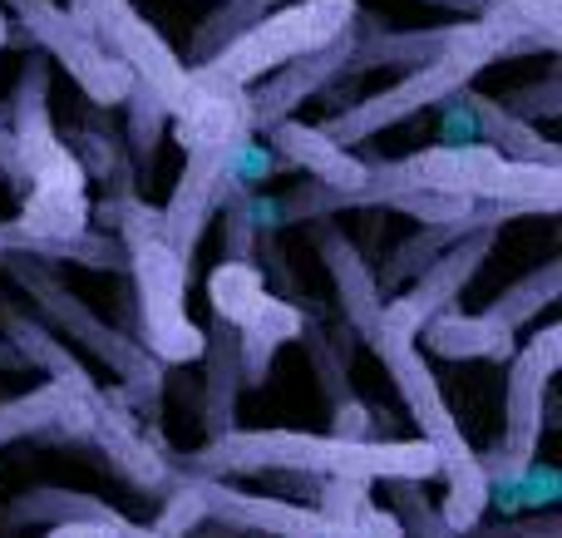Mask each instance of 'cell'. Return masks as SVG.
I'll return each mask as SVG.
<instances>
[{"label":"cell","mask_w":562,"mask_h":538,"mask_svg":"<svg viewBox=\"0 0 562 538\" xmlns=\"http://www.w3.org/2000/svg\"><path fill=\"white\" fill-rule=\"evenodd\" d=\"M124 104H128V134H124V148H128V154H138V158H154L158 138L168 134V109H164V99H158L154 89L134 85V89L124 94Z\"/></svg>","instance_id":"cell-20"},{"label":"cell","mask_w":562,"mask_h":538,"mask_svg":"<svg viewBox=\"0 0 562 538\" xmlns=\"http://www.w3.org/2000/svg\"><path fill=\"white\" fill-rule=\"evenodd\" d=\"M370 351L385 361V371H390V381H395L400 401H405L409 421L419 425V440H425L439 460V480H445V504H435L439 519H445L454 534H469L474 524H484V509H488L484 464H479V450L464 440V430H459L454 411L445 405V391H439V381H435V366H429V356L419 351L415 341L390 336V332L370 336Z\"/></svg>","instance_id":"cell-3"},{"label":"cell","mask_w":562,"mask_h":538,"mask_svg":"<svg viewBox=\"0 0 562 538\" xmlns=\"http://www.w3.org/2000/svg\"><path fill=\"white\" fill-rule=\"evenodd\" d=\"M459 538H562V524L543 509L528 524H474V529L459 534Z\"/></svg>","instance_id":"cell-24"},{"label":"cell","mask_w":562,"mask_h":538,"mask_svg":"<svg viewBox=\"0 0 562 538\" xmlns=\"http://www.w3.org/2000/svg\"><path fill=\"white\" fill-rule=\"evenodd\" d=\"M390 494H395V519H400V529H405V538H459L445 519H439V509L425 500L419 484L395 480L390 484Z\"/></svg>","instance_id":"cell-22"},{"label":"cell","mask_w":562,"mask_h":538,"mask_svg":"<svg viewBox=\"0 0 562 538\" xmlns=\"http://www.w3.org/2000/svg\"><path fill=\"white\" fill-rule=\"evenodd\" d=\"M267 10H277V0H217L213 15L193 30V45H188V49H193L198 59H207L213 49H223L233 35H243L252 20H262Z\"/></svg>","instance_id":"cell-19"},{"label":"cell","mask_w":562,"mask_h":538,"mask_svg":"<svg viewBox=\"0 0 562 538\" xmlns=\"http://www.w3.org/2000/svg\"><path fill=\"white\" fill-rule=\"evenodd\" d=\"M356 15H360L356 0H296L286 10H267L243 35L227 40L223 49L188 65V79L198 89H207V94H243V89H252L257 79H267L286 59L311 55L326 40H336Z\"/></svg>","instance_id":"cell-5"},{"label":"cell","mask_w":562,"mask_h":538,"mask_svg":"<svg viewBox=\"0 0 562 538\" xmlns=\"http://www.w3.org/2000/svg\"><path fill=\"white\" fill-rule=\"evenodd\" d=\"M558 500H562V470L533 455V460L524 464V514H533V509H553Z\"/></svg>","instance_id":"cell-23"},{"label":"cell","mask_w":562,"mask_h":538,"mask_svg":"<svg viewBox=\"0 0 562 538\" xmlns=\"http://www.w3.org/2000/svg\"><path fill=\"white\" fill-rule=\"evenodd\" d=\"M504 5H514L538 30H562V0H504Z\"/></svg>","instance_id":"cell-26"},{"label":"cell","mask_w":562,"mask_h":538,"mask_svg":"<svg viewBox=\"0 0 562 538\" xmlns=\"http://www.w3.org/2000/svg\"><path fill=\"white\" fill-rule=\"evenodd\" d=\"M562 371V326H538L524 346L508 356V395H504V435L494 450L479 455L484 464V494L488 509L504 519L524 514V464L538 455L548 425V401H553V381Z\"/></svg>","instance_id":"cell-4"},{"label":"cell","mask_w":562,"mask_h":538,"mask_svg":"<svg viewBox=\"0 0 562 538\" xmlns=\"http://www.w3.org/2000/svg\"><path fill=\"white\" fill-rule=\"evenodd\" d=\"M0 10H5V20H15L25 30L30 45L45 49L85 89L89 104H124V94L138 85L114 55H104L94 45V35L79 25V15L59 0H0Z\"/></svg>","instance_id":"cell-10"},{"label":"cell","mask_w":562,"mask_h":538,"mask_svg":"<svg viewBox=\"0 0 562 538\" xmlns=\"http://www.w3.org/2000/svg\"><path fill=\"white\" fill-rule=\"evenodd\" d=\"M435 119H429V134H435L439 148H469V144H484L479 138V114H474V94L464 89H454V94L435 99Z\"/></svg>","instance_id":"cell-21"},{"label":"cell","mask_w":562,"mask_h":538,"mask_svg":"<svg viewBox=\"0 0 562 538\" xmlns=\"http://www.w3.org/2000/svg\"><path fill=\"white\" fill-rule=\"evenodd\" d=\"M207 296H213V316H217V322H227L233 332H237V326H247L267 302H272L262 267H257V262H237V257H227V262L213 272Z\"/></svg>","instance_id":"cell-17"},{"label":"cell","mask_w":562,"mask_h":538,"mask_svg":"<svg viewBox=\"0 0 562 538\" xmlns=\"http://www.w3.org/2000/svg\"><path fill=\"white\" fill-rule=\"evenodd\" d=\"M0 366H5V371H25V361H20V351L5 341V336H0Z\"/></svg>","instance_id":"cell-29"},{"label":"cell","mask_w":562,"mask_h":538,"mask_svg":"<svg viewBox=\"0 0 562 538\" xmlns=\"http://www.w3.org/2000/svg\"><path fill=\"white\" fill-rule=\"evenodd\" d=\"M124 247H128V277H134L138 326H144V351L168 366L198 361L203 356V332L188 316V262L193 257L173 253L164 237L124 243Z\"/></svg>","instance_id":"cell-9"},{"label":"cell","mask_w":562,"mask_h":538,"mask_svg":"<svg viewBox=\"0 0 562 538\" xmlns=\"http://www.w3.org/2000/svg\"><path fill=\"white\" fill-rule=\"evenodd\" d=\"M5 267L30 292V302L49 316V326H59L75 346L94 351V361H104L109 371L124 381L119 395H124L128 411H154L158 395H164V361H154V356L144 351V341H128V332H119V326H109L99 312H89L40 257H5Z\"/></svg>","instance_id":"cell-6"},{"label":"cell","mask_w":562,"mask_h":538,"mask_svg":"<svg viewBox=\"0 0 562 538\" xmlns=\"http://www.w3.org/2000/svg\"><path fill=\"white\" fill-rule=\"evenodd\" d=\"M0 134H5V104H0Z\"/></svg>","instance_id":"cell-32"},{"label":"cell","mask_w":562,"mask_h":538,"mask_svg":"<svg viewBox=\"0 0 562 538\" xmlns=\"http://www.w3.org/2000/svg\"><path fill=\"white\" fill-rule=\"evenodd\" d=\"M69 10L79 15V25L94 35V45L104 49V55H114L138 85L164 99L168 119H178L198 99V85L188 79V65L173 55V45L138 15L134 0H69Z\"/></svg>","instance_id":"cell-8"},{"label":"cell","mask_w":562,"mask_h":538,"mask_svg":"<svg viewBox=\"0 0 562 538\" xmlns=\"http://www.w3.org/2000/svg\"><path fill=\"white\" fill-rule=\"evenodd\" d=\"M119 538H164V534H154V529H138V524H119Z\"/></svg>","instance_id":"cell-30"},{"label":"cell","mask_w":562,"mask_h":538,"mask_svg":"<svg viewBox=\"0 0 562 538\" xmlns=\"http://www.w3.org/2000/svg\"><path fill=\"white\" fill-rule=\"evenodd\" d=\"M425 356H445V361H508L518 346V332L498 326L488 312H439L425 332L415 336Z\"/></svg>","instance_id":"cell-15"},{"label":"cell","mask_w":562,"mask_h":538,"mask_svg":"<svg viewBox=\"0 0 562 538\" xmlns=\"http://www.w3.org/2000/svg\"><path fill=\"white\" fill-rule=\"evenodd\" d=\"M558 292H562V262L553 257V262H543L538 272H528L524 282H514L498 302H488L484 312L494 316L498 326H508V332H524L528 322H533L538 312H548V306L558 302Z\"/></svg>","instance_id":"cell-18"},{"label":"cell","mask_w":562,"mask_h":538,"mask_svg":"<svg viewBox=\"0 0 562 538\" xmlns=\"http://www.w3.org/2000/svg\"><path fill=\"white\" fill-rule=\"evenodd\" d=\"M429 5H449V10H464V15H494V10H514L504 0H429Z\"/></svg>","instance_id":"cell-28"},{"label":"cell","mask_w":562,"mask_h":538,"mask_svg":"<svg viewBox=\"0 0 562 538\" xmlns=\"http://www.w3.org/2000/svg\"><path fill=\"white\" fill-rule=\"evenodd\" d=\"M124 519H79V524H55L45 538H119Z\"/></svg>","instance_id":"cell-27"},{"label":"cell","mask_w":562,"mask_h":538,"mask_svg":"<svg viewBox=\"0 0 562 538\" xmlns=\"http://www.w3.org/2000/svg\"><path fill=\"white\" fill-rule=\"evenodd\" d=\"M350 55H356V20H350L336 40H326L321 49L286 59V65L272 69L267 79H257L252 89H243L247 128H272L281 119H291V109L306 104L311 94H321L326 85H336V79L346 75Z\"/></svg>","instance_id":"cell-12"},{"label":"cell","mask_w":562,"mask_h":538,"mask_svg":"<svg viewBox=\"0 0 562 538\" xmlns=\"http://www.w3.org/2000/svg\"><path fill=\"white\" fill-rule=\"evenodd\" d=\"M533 49H558V30H538L528 25L518 10H494V15H474L454 49H445L439 59L429 65H415L395 79V85L375 89V94L356 99L346 104L340 114L321 119V134L336 138V144L356 148L360 138L380 134V128H395L400 119L419 114L429 109L435 99L454 94V89L474 85L479 69H488L494 59H508V55H533Z\"/></svg>","instance_id":"cell-2"},{"label":"cell","mask_w":562,"mask_h":538,"mask_svg":"<svg viewBox=\"0 0 562 538\" xmlns=\"http://www.w3.org/2000/svg\"><path fill=\"white\" fill-rule=\"evenodd\" d=\"M272 148L281 154V164L306 168L316 183L336 188V193H360V183H366V173H370L366 158H356L346 144L326 138L321 124H301V119L272 124Z\"/></svg>","instance_id":"cell-13"},{"label":"cell","mask_w":562,"mask_h":538,"mask_svg":"<svg viewBox=\"0 0 562 538\" xmlns=\"http://www.w3.org/2000/svg\"><path fill=\"white\" fill-rule=\"evenodd\" d=\"M469 94H474L479 138H484L488 148H498V154H508V158H528V164H562V154L538 134V124H528L514 109H504V99H488V94H479V89H469Z\"/></svg>","instance_id":"cell-16"},{"label":"cell","mask_w":562,"mask_h":538,"mask_svg":"<svg viewBox=\"0 0 562 538\" xmlns=\"http://www.w3.org/2000/svg\"><path fill=\"white\" fill-rule=\"evenodd\" d=\"M504 109H514L518 119H528V124H538V119H558V85L548 79V85H533V89H524V94H514Z\"/></svg>","instance_id":"cell-25"},{"label":"cell","mask_w":562,"mask_h":538,"mask_svg":"<svg viewBox=\"0 0 562 538\" xmlns=\"http://www.w3.org/2000/svg\"><path fill=\"white\" fill-rule=\"evenodd\" d=\"M10 40V20H5V10H0V45Z\"/></svg>","instance_id":"cell-31"},{"label":"cell","mask_w":562,"mask_h":538,"mask_svg":"<svg viewBox=\"0 0 562 538\" xmlns=\"http://www.w3.org/2000/svg\"><path fill=\"white\" fill-rule=\"evenodd\" d=\"M494 243H498V227H474V233H464L459 243H449L445 253H439L435 262H429L425 272L415 277V282H405L395 296H385L375 332H390V336H405V341H415V336L425 332V326L435 322L439 312H449V306L459 302V292H464V287L474 282L479 267L488 262Z\"/></svg>","instance_id":"cell-11"},{"label":"cell","mask_w":562,"mask_h":538,"mask_svg":"<svg viewBox=\"0 0 562 538\" xmlns=\"http://www.w3.org/2000/svg\"><path fill=\"white\" fill-rule=\"evenodd\" d=\"M10 312V302H5V296H0V316H5Z\"/></svg>","instance_id":"cell-33"},{"label":"cell","mask_w":562,"mask_h":538,"mask_svg":"<svg viewBox=\"0 0 562 538\" xmlns=\"http://www.w3.org/2000/svg\"><path fill=\"white\" fill-rule=\"evenodd\" d=\"M316 247H321V262H326L330 282H336V302H340V312H346V322L356 326L360 341H370L375 322H380V306H385V292H380L366 253H360L340 227H321Z\"/></svg>","instance_id":"cell-14"},{"label":"cell","mask_w":562,"mask_h":538,"mask_svg":"<svg viewBox=\"0 0 562 538\" xmlns=\"http://www.w3.org/2000/svg\"><path fill=\"white\" fill-rule=\"evenodd\" d=\"M168 484H178L193 500L203 524H227V529H247L267 538H405L400 519L385 509H375L360 524H346L336 514L316 509V504H286V500H272V494H247L227 480L178 470V464L168 470Z\"/></svg>","instance_id":"cell-7"},{"label":"cell","mask_w":562,"mask_h":538,"mask_svg":"<svg viewBox=\"0 0 562 538\" xmlns=\"http://www.w3.org/2000/svg\"><path fill=\"white\" fill-rule=\"evenodd\" d=\"M183 470L233 480V474H336L360 484H425L439 480V460L425 440H346L306 430H223L183 460Z\"/></svg>","instance_id":"cell-1"}]
</instances>
